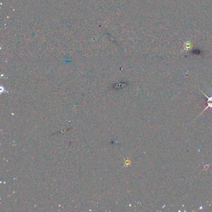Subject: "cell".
Masks as SVG:
<instances>
[{
    "label": "cell",
    "instance_id": "1",
    "mask_svg": "<svg viewBox=\"0 0 212 212\" xmlns=\"http://www.w3.org/2000/svg\"><path fill=\"white\" fill-rule=\"evenodd\" d=\"M206 97H207V99H208V101H207L208 105H207V107H206V108L203 110V111H205L207 109H208V108H212V97H207V95H206Z\"/></svg>",
    "mask_w": 212,
    "mask_h": 212
}]
</instances>
